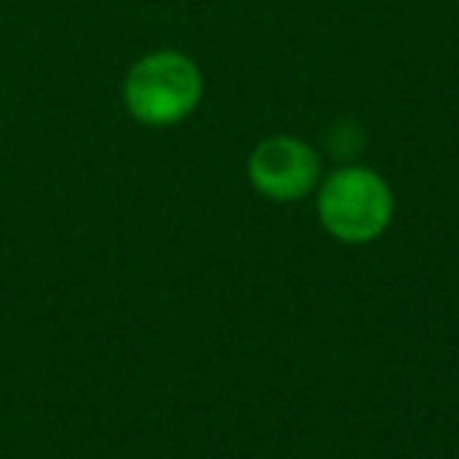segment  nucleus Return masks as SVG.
<instances>
[{
  "mask_svg": "<svg viewBox=\"0 0 459 459\" xmlns=\"http://www.w3.org/2000/svg\"><path fill=\"white\" fill-rule=\"evenodd\" d=\"M249 177L262 195L293 202L312 192L318 179V154L293 135L264 139L249 158Z\"/></svg>",
  "mask_w": 459,
  "mask_h": 459,
  "instance_id": "obj_3",
  "label": "nucleus"
},
{
  "mask_svg": "<svg viewBox=\"0 0 459 459\" xmlns=\"http://www.w3.org/2000/svg\"><path fill=\"white\" fill-rule=\"evenodd\" d=\"M394 195L377 173L343 167L318 192L321 223L343 243H368L390 223Z\"/></svg>",
  "mask_w": 459,
  "mask_h": 459,
  "instance_id": "obj_2",
  "label": "nucleus"
},
{
  "mask_svg": "<svg viewBox=\"0 0 459 459\" xmlns=\"http://www.w3.org/2000/svg\"><path fill=\"white\" fill-rule=\"evenodd\" d=\"M202 95V76L189 57L177 51H158L142 57L129 70L123 85V101L129 114L148 126L179 123Z\"/></svg>",
  "mask_w": 459,
  "mask_h": 459,
  "instance_id": "obj_1",
  "label": "nucleus"
}]
</instances>
